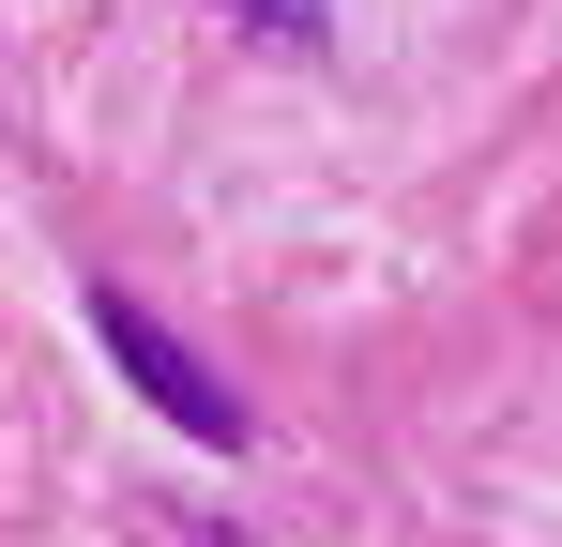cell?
<instances>
[{
	"label": "cell",
	"instance_id": "6da1fadb",
	"mask_svg": "<svg viewBox=\"0 0 562 547\" xmlns=\"http://www.w3.org/2000/svg\"><path fill=\"white\" fill-rule=\"evenodd\" d=\"M92 320H106V365H122V380H137V395H153V411H168L183 442H244V395H228V380H213V365H198L183 335H168V320L137 304V289H106Z\"/></svg>",
	"mask_w": 562,
	"mask_h": 547
}]
</instances>
